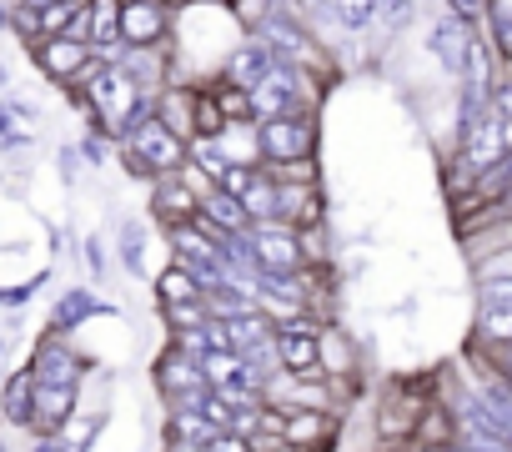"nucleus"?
<instances>
[{
  "mask_svg": "<svg viewBox=\"0 0 512 452\" xmlns=\"http://www.w3.org/2000/svg\"><path fill=\"white\" fill-rule=\"evenodd\" d=\"M86 111H91V121L106 131V136H131V126H141L151 111H156V101H151V91L126 71V66H106V61H96L91 66V76H86Z\"/></svg>",
  "mask_w": 512,
  "mask_h": 452,
  "instance_id": "1",
  "label": "nucleus"
},
{
  "mask_svg": "<svg viewBox=\"0 0 512 452\" xmlns=\"http://www.w3.org/2000/svg\"><path fill=\"white\" fill-rule=\"evenodd\" d=\"M121 156H126L131 176H141V181H166V176H181V166L191 161V141H181V136L151 111L141 126H131V136L121 141Z\"/></svg>",
  "mask_w": 512,
  "mask_h": 452,
  "instance_id": "2",
  "label": "nucleus"
},
{
  "mask_svg": "<svg viewBox=\"0 0 512 452\" xmlns=\"http://www.w3.org/2000/svg\"><path fill=\"white\" fill-rule=\"evenodd\" d=\"M246 237H251V257H256V277L262 282H282V277H297L307 267L302 232L287 221H256Z\"/></svg>",
  "mask_w": 512,
  "mask_h": 452,
  "instance_id": "3",
  "label": "nucleus"
},
{
  "mask_svg": "<svg viewBox=\"0 0 512 452\" xmlns=\"http://www.w3.org/2000/svg\"><path fill=\"white\" fill-rule=\"evenodd\" d=\"M256 136H262V161L267 166H302V161L317 156V121L307 111L262 121V126H256Z\"/></svg>",
  "mask_w": 512,
  "mask_h": 452,
  "instance_id": "4",
  "label": "nucleus"
},
{
  "mask_svg": "<svg viewBox=\"0 0 512 452\" xmlns=\"http://www.w3.org/2000/svg\"><path fill=\"white\" fill-rule=\"evenodd\" d=\"M206 372H201V357H191L186 347H166L161 362H156V392L166 397V407H196L201 392H206Z\"/></svg>",
  "mask_w": 512,
  "mask_h": 452,
  "instance_id": "5",
  "label": "nucleus"
},
{
  "mask_svg": "<svg viewBox=\"0 0 512 452\" xmlns=\"http://www.w3.org/2000/svg\"><path fill=\"white\" fill-rule=\"evenodd\" d=\"M277 362L292 377H322V322L302 317V322H282L277 327Z\"/></svg>",
  "mask_w": 512,
  "mask_h": 452,
  "instance_id": "6",
  "label": "nucleus"
},
{
  "mask_svg": "<svg viewBox=\"0 0 512 452\" xmlns=\"http://www.w3.org/2000/svg\"><path fill=\"white\" fill-rule=\"evenodd\" d=\"M462 161L477 171V176H487V171H497L502 161H512V146H507V126H502V116H497V106H487L467 131H462Z\"/></svg>",
  "mask_w": 512,
  "mask_h": 452,
  "instance_id": "7",
  "label": "nucleus"
},
{
  "mask_svg": "<svg viewBox=\"0 0 512 452\" xmlns=\"http://www.w3.org/2000/svg\"><path fill=\"white\" fill-rule=\"evenodd\" d=\"M337 412L332 407H282V437L297 452H332L337 442Z\"/></svg>",
  "mask_w": 512,
  "mask_h": 452,
  "instance_id": "8",
  "label": "nucleus"
},
{
  "mask_svg": "<svg viewBox=\"0 0 512 452\" xmlns=\"http://www.w3.org/2000/svg\"><path fill=\"white\" fill-rule=\"evenodd\" d=\"M31 372H36L41 387H81L86 362L76 357V347H71L61 332H51V337H41V347H36V357H31Z\"/></svg>",
  "mask_w": 512,
  "mask_h": 452,
  "instance_id": "9",
  "label": "nucleus"
},
{
  "mask_svg": "<svg viewBox=\"0 0 512 452\" xmlns=\"http://www.w3.org/2000/svg\"><path fill=\"white\" fill-rule=\"evenodd\" d=\"M302 71L297 66H277L262 86L251 91V111L256 121H277V116H297L302 111Z\"/></svg>",
  "mask_w": 512,
  "mask_h": 452,
  "instance_id": "10",
  "label": "nucleus"
},
{
  "mask_svg": "<svg viewBox=\"0 0 512 452\" xmlns=\"http://www.w3.org/2000/svg\"><path fill=\"white\" fill-rule=\"evenodd\" d=\"M171 31V6L166 0H121V41L146 51Z\"/></svg>",
  "mask_w": 512,
  "mask_h": 452,
  "instance_id": "11",
  "label": "nucleus"
},
{
  "mask_svg": "<svg viewBox=\"0 0 512 452\" xmlns=\"http://www.w3.org/2000/svg\"><path fill=\"white\" fill-rule=\"evenodd\" d=\"M36 61H41V71L56 76V81H86L91 66H96V46H86V41H76V36H51V41H41Z\"/></svg>",
  "mask_w": 512,
  "mask_h": 452,
  "instance_id": "12",
  "label": "nucleus"
},
{
  "mask_svg": "<svg viewBox=\"0 0 512 452\" xmlns=\"http://www.w3.org/2000/svg\"><path fill=\"white\" fill-rule=\"evenodd\" d=\"M277 66H282V61H277V51H272L267 41H241V46L226 56L221 81H231V86H241V91H256Z\"/></svg>",
  "mask_w": 512,
  "mask_h": 452,
  "instance_id": "13",
  "label": "nucleus"
},
{
  "mask_svg": "<svg viewBox=\"0 0 512 452\" xmlns=\"http://www.w3.org/2000/svg\"><path fill=\"white\" fill-rule=\"evenodd\" d=\"M191 221L216 226L221 237H241V232H251V211H246V201H241V196H231V191H221V186L201 196V211H196Z\"/></svg>",
  "mask_w": 512,
  "mask_h": 452,
  "instance_id": "14",
  "label": "nucleus"
},
{
  "mask_svg": "<svg viewBox=\"0 0 512 452\" xmlns=\"http://www.w3.org/2000/svg\"><path fill=\"white\" fill-rule=\"evenodd\" d=\"M472 41H477V26H462L457 16L437 21V26H432V36H427V46L437 51V61H442V66H447L452 76H462V71H467Z\"/></svg>",
  "mask_w": 512,
  "mask_h": 452,
  "instance_id": "15",
  "label": "nucleus"
},
{
  "mask_svg": "<svg viewBox=\"0 0 512 452\" xmlns=\"http://www.w3.org/2000/svg\"><path fill=\"white\" fill-rule=\"evenodd\" d=\"M76 397H81V387H41L36 382V417H31V427L41 437H61L66 422L76 417Z\"/></svg>",
  "mask_w": 512,
  "mask_h": 452,
  "instance_id": "16",
  "label": "nucleus"
},
{
  "mask_svg": "<svg viewBox=\"0 0 512 452\" xmlns=\"http://www.w3.org/2000/svg\"><path fill=\"white\" fill-rule=\"evenodd\" d=\"M106 312H111V307H106L96 292H86V287H71V292L56 302V312H51V332H61V337H66V332H76L81 322H91V317H106Z\"/></svg>",
  "mask_w": 512,
  "mask_h": 452,
  "instance_id": "17",
  "label": "nucleus"
},
{
  "mask_svg": "<svg viewBox=\"0 0 512 452\" xmlns=\"http://www.w3.org/2000/svg\"><path fill=\"white\" fill-rule=\"evenodd\" d=\"M0 417L11 427H31V417H36V372L31 367H21L6 382V392H0Z\"/></svg>",
  "mask_w": 512,
  "mask_h": 452,
  "instance_id": "18",
  "label": "nucleus"
},
{
  "mask_svg": "<svg viewBox=\"0 0 512 452\" xmlns=\"http://www.w3.org/2000/svg\"><path fill=\"white\" fill-rule=\"evenodd\" d=\"M156 116L181 141H196V91H166V96H156Z\"/></svg>",
  "mask_w": 512,
  "mask_h": 452,
  "instance_id": "19",
  "label": "nucleus"
},
{
  "mask_svg": "<svg viewBox=\"0 0 512 452\" xmlns=\"http://www.w3.org/2000/svg\"><path fill=\"white\" fill-rule=\"evenodd\" d=\"M166 442H186V447H211L216 442V427L196 412V407H171V422H166Z\"/></svg>",
  "mask_w": 512,
  "mask_h": 452,
  "instance_id": "20",
  "label": "nucleus"
},
{
  "mask_svg": "<svg viewBox=\"0 0 512 452\" xmlns=\"http://www.w3.org/2000/svg\"><path fill=\"white\" fill-rule=\"evenodd\" d=\"M201 297H206V292H201V282H196V277H191L181 262H176V267H166V272L156 277V302H161V307H176V302H201Z\"/></svg>",
  "mask_w": 512,
  "mask_h": 452,
  "instance_id": "21",
  "label": "nucleus"
},
{
  "mask_svg": "<svg viewBox=\"0 0 512 452\" xmlns=\"http://www.w3.org/2000/svg\"><path fill=\"white\" fill-rule=\"evenodd\" d=\"M352 372H357V347L337 327H322V377H352Z\"/></svg>",
  "mask_w": 512,
  "mask_h": 452,
  "instance_id": "22",
  "label": "nucleus"
},
{
  "mask_svg": "<svg viewBox=\"0 0 512 452\" xmlns=\"http://www.w3.org/2000/svg\"><path fill=\"white\" fill-rule=\"evenodd\" d=\"M487 31H492V56L507 66V76H512V6H502V0H492L487 6Z\"/></svg>",
  "mask_w": 512,
  "mask_h": 452,
  "instance_id": "23",
  "label": "nucleus"
},
{
  "mask_svg": "<svg viewBox=\"0 0 512 452\" xmlns=\"http://www.w3.org/2000/svg\"><path fill=\"white\" fill-rule=\"evenodd\" d=\"M477 342L507 347L512 342V307H477Z\"/></svg>",
  "mask_w": 512,
  "mask_h": 452,
  "instance_id": "24",
  "label": "nucleus"
},
{
  "mask_svg": "<svg viewBox=\"0 0 512 452\" xmlns=\"http://www.w3.org/2000/svg\"><path fill=\"white\" fill-rule=\"evenodd\" d=\"M226 126H231V121L221 116L216 96H211V91H196V141H221Z\"/></svg>",
  "mask_w": 512,
  "mask_h": 452,
  "instance_id": "25",
  "label": "nucleus"
},
{
  "mask_svg": "<svg viewBox=\"0 0 512 452\" xmlns=\"http://www.w3.org/2000/svg\"><path fill=\"white\" fill-rule=\"evenodd\" d=\"M211 96H216V106H221L226 121H256V111H251V91H241V86H231V81H216Z\"/></svg>",
  "mask_w": 512,
  "mask_h": 452,
  "instance_id": "26",
  "label": "nucleus"
},
{
  "mask_svg": "<svg viewBox=\"0 0 512 452\" xmlns=\"http://www.w3.org/2000/svg\"><path fill=\"white\" fill-rule=\"evenodd\" d=\"M327 6L337 11V21H342L347 31H367V26L382 16V6H377V0H327Z\"/></svg>",
  "mask_w": 512,
  "mask_h": 452,
  "instance_id": "27",
  "label": "nucleus"
},
{
  "mask_svg": "<svg viewBox=\"0 0 512 452\" xmlns=\"http://www.w3.org/2000/svg\"><path fill=\"white\" fill-rule=\"evenodd\" d=\"M101 422H106L101 412H91V417H81V422L71 417V422H66V437H61V447H66V452H86V447L96 442V432H101Z\"/></svg>",
  "mask_w": 512,
  "mask_h": 452,
  "instance_id": "28",
  "label": "nucleus"
},
{
  "mask_svg": "<svg viewBox=\"0 0 512 452\" xmlns=\"http://www.w3.org/2000/svg\"><path fill=\"white\" fill-rule=\"evenodd\" d=\"M121 262H126V272H146V262H141V226L136 221H126L121 226Z\"/></svg>",
  "mask_w": 512,
  "mask_h": 452,
  "instance_id": "29",
  "label": "nucleus"
},
{
  "mask_svg": "<svg viewBox=\"0 0 512 452\" xmlns=\"http://www.w3.org/2000/svg\"><path fill=\"white\" fill-rule=\"evenodd\" d=\"M487 6H492V0H447V11H452L462 26H482V21H487Z\"/></svg>",
  "mask_w": 512,
  "mask_h": 452,
  "instance_id": "30",
  "label": "nucleus"
},
{
  "mask_svg": "<svg viewBox=\"0 0 512 452\" xmlns=\"http://www.w3.org/2000/svg\"><path fill=\"white\" fill-rule=\"evenodd\" d=\"M482 307H512V277H487L482 282Z\"/></svg>",
  "mask_w": 512,
  "mask_h": 452,
  "instance_id": "31",
  "label": "nucleus"
},
{
  "mask_svg": "<svg viewBox=\"0 0 512 452\" xmlns=\"http://www.w3.org/2000/svg\"><path fill=\"white\" fill-rule=\"evenodd\" d=\"M251 452H297V447H292L282 432H256V437H251Z\"/></svg>",
  "mask_w": 512,
  "mask_h": 452,
  "instance_id": "32",
  "label": "nucleus"
},
{
  "mask_svg": "<svg viewBox=\"0 0 512 452\" xmlns=\"http://www.w3.org/2000/svg\"><path fill=\"white\" fill-rule=\"evenodd\" d=\"M211 452H251V437L246 432H216Z\"/></svg>",
  "mask_w": 512,
  "mask_h": 452,
  "instance_id": "33",
  "label": "nucleus"
},
{
  "mask_svg": "<svg viewBox=\"0 0 512 452\" xmlns=\"http://www.w3.org/2000/svg\"><path fill=\"white\" fill-rule=\"evenodd\" d=\"M0 146H6V151H11V146H26V136L11 131V106H0Z\"/></svg>",
  "mask_w": 512,
  "mask_h": 452,
  "instance_id": "34",
  "label": "nucleus"
},
{
  "mask_svg": "<svg viewBox=\"0 0 512 452\" xmlns=\"http://www.w3.org/2000/svg\"><path fill=\"white\" fill-rule=\"evenodd\" d=\"M377 6H382V16H387V21H397V26H402V21L412 16L417 0H377Z\"/></svg>",
  "mask_w": 512,
  "mask_h": 452,
  "instance_id": "35",
  "label": "nucleus"
},
{
  "mask_svg": "<svg viewBox=\"0 0 512 452\" xmlns=\"http://www.w3.org/2000/svg\"><path fill=\"white\" fill-rule=\"evenodd\" d=\"M31 292H36V282H26V287H6V292H0V307H21V302H31Z\"/></svg>",
  "mask_w": 512,
  "mask_h": 452,
  "instance_id": "36",
  "label": "nucleus"
},
{
  "mask_svg": "<svg viewBox=\"0 0 512 452\" xmlns=\"http://www.w3.org/2000/svg\"><path fill=\"white\" fill-rule=\"evenodd\" d=\"M86 262H91V272H106V257H101V242L96 237L86 242Z\"/></svg>",
  "mask_w": 512,
  "mask_h": 452,
  "instance_id": "37",
  "label": "nucleus"
},
{
  "mask_svg": "<svg viewBox=\"0 0 512 452\" xmlns=\"http://www.w3.org/2000/svg\"><path fill=\"white\" fill-rule=\"evenodd\" d=\"M492 362H497V372L512 377V342H507V347H492Z\"/></svg>",
  "mask_w": 512,
  "mask_h": 452,
  "instance_id": "38",
  "label": "nucleus"
},
{
  "mask_svg": "<svg viewBox=\"0 0 512 452\" xmlns=\"http://www.w3.org/2000/svg\"><path fill=\"white\" fill-rule=\"evenodd\" d=\"M387 452H452V447H437V442H402V447H387Z\"/></svg>",
  "mask_w": 512,
  "mask_h": 452,
  "instance_id": "39",
  "label": "nucleus"
},
{
  "mask_svg": "<svg viewBox=\"0 0 512 452\" xmlns=\"http://www.w3.org/2000/svg\"><path fill=\"white\" fill-rule=\"evenodd\" d=\"M31 11H46V6H76V0H26Z\"/></svg>",
  "mask_w": 512,
  "mask_h": 452,
  "instance_id": "40",
  "label": "nucleus"
},
{
  "mask_svg": "<svg viewBox=\"0 0 512 452\" xmlns=\"http://www.w3.org/2000/svg\"><path fill=\"white\" fill-rule=\"evenodd\" d=\"M452 452H477V447H472V442H457V447H452Z\"/></svg>",
  "mask_w": 512,
  "mask_h": 452,
  "instance_id": "41",
  "label": "nucleus"
},
{
  "mask_svg": "<svg viewBox=\"0 0 512 452\" xmlns=\"http://www.w3.org/2000/svg\"><path fill=\"white\" fill-rule=\"evenodd\" d=\"M0 452H6V447H0Z\"/></svg>",
  "mask_w": 512,
  "mask_h": 452,
  "instance_id": "42",
  "label": "nucleus"
}]
</instances>
